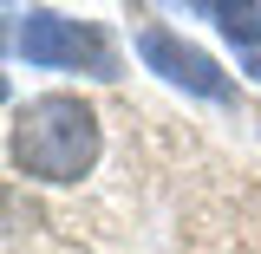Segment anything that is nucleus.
<instances>
[{"instance_id":"7ed1b4c3","label":"nucleus","mask_w":261,"mask_h":254,"mask_svg":"<svg viewBox=\"0 0 261 254\" xmlns=\"http://www.w3.org/2000/svg\"><path fill=\"white\" fill-rule=\"evenodd\" d=\"M137 52H144L150 72H163L170 85H183V92H196V98H216V104L235 98V85L222 78V65L209 59V52H196V46H183L170 26H144L137 33Z\"/></svg>"},{"instance_id":"f257e3e1","label":"nucleus","mask_w":261,"mask_h":254,"mask_svg":"<svg viewBox=\"0 0 261 254\" xmlns=\"http://www.w3.org/2000/svg\"><path fill=\"white\" fill-rule=\"evenodd\" d=\"M13 170L39 183H79L98 163V111L72 92L27 98L13 111Z\"/></svg>"},{"instance_id":"20e7f679","label":"nucleus","mask_w":261,"mask_h":254,"mask_svg":"<svg viewBox=\"0 0 261 254\" xmlns=\"http://www.w3.org/2000/svg\"><path fill=\"white\" fill-rule=\"evenodd\" d=\"M202 13H209L242 52H261V7H202Z\"/></svg>"},{"instance_id":"f03ea898","label":"nucleus","mask_w":261,"mask_h":254,"mask_svg":"<svg viewBox=\"0 0 261 254\" xmlns=\"http://www.w3.org/2000/svg\"><path fill=\"white\" fill-rule=\"evenodd\" d=\"M13 52L39 72H92V78H118V52H111V39L105 26L92 20H65V13H46V7H33V13H13Z\"/></svg>"}]
</instances>
